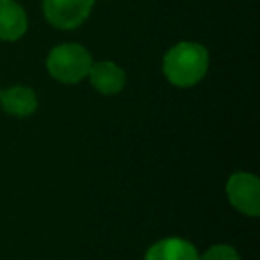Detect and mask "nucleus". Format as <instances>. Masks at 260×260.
<instances>
[{
  "label": "nucleus",
  "mask_w": 260,
  "mask_h": 260,
  "mask_svg": "<svg viewBox=\"0 0 260 260\" xmlns=\"http://www.w3.org/2000/svg\"><path fill=\"white\" fill-rule=\"evenodd\" d=\"M145 260H200V256L189 241L170 237L155 242L146 251Z\"/></svg>",
  "instance_id": "7"
},
{
  "label": "nucleus",
  "mask_w": 260,
  "mask_h": 260,
  "mask_svg": "<svg viewBox=\"0 0 260 260\" xmlns=\"http://www.w3.org/2000/svg\"><path fill=\"white\" fill-rule=\"evenodd\" d=\"M27 30V16L15 0H0V40L15 41Z\"/></svg>",
  "instance_id": "6"
},
{
  "label": "nucleus",
  "mask_w": 260,
  "mask_h": 260,
  "mask_svg": "<svg viewBox=\"0 0 260 260\" xmlns=\"http://www.w3.org/2000/svg\"><path fill=\"white\" fill-rule=\"evenodd\" d=\"M87 75H89L93 87L102 94H118L126 82L125 72L111 61H102L93 64Z\"/></svg>",
  "instance_id": "5"
},
{
  "label": "nucleus",
  "mask_w": 260,
  "mask_h": 260,
  "mask_svg": "<svg viewBox=\"0 0 260 260\" xmlns=\"http://www.w3.org/2000/svg\"><path fill=\"white\" fill-rule=\"evenodd\" d=\"M200 260H241V256H239V253L232 246L217 244L207 249L205 255Z\"/></svg>",
  "instance_id": "9"
},
{
  "label": "nucleus",
  "mask_w": 260,
  "mask_h": 260,
  "mask_svg": "<svg viewBox=\"0 0 260 260\" xmlns=\"http://www.w3.org/2000/svg\"><path fill=\"white\" fill-rule=\"evenodd\" d=\"M94 0H43L47 20L57 29H75L89 16Z\"/></svg>",
  "instance_id": "4"
},
{
  "label": "nucleus",
  "mask_w": 260,
  "mask_h": 260,
  "mask_svg": "<svg viewBox=\"0 0 260 260\" xmlns=\"http://www.w3.org/2000/svg\"><path fill=\"white\" fill-rule=\"evenodd\" d=\"M93 61L89 52L84 47L75 43L59 45L48 54L47 68L55 80L64 84L80 82L84 77H87Z\"/></svg>",
  "instance_id": "2"
},
{
  "label": "nucleus",
  "mask_w": 260,
  "mask_h": 260,
  "mask_svg": "<svg viewBox=\"0 0 260 260\" xmlns=\"http://www.w3.org/2000/svg\"><path fill=\"white\" fill-rule=\"evenodd\" d=\"M226 194L237 210L248 216L260 214V182L251 173H235L226 182Z\"/></svg>",
  "instance_id": "3"
},
{
  "label": "nucleus",
  "mask_w": 260,
  "mask_h": 260,
  "mask_svg": "<svg viewBox=\"0 0 260 260\" xmlns=\"http://www.w3.org/2000/svg\"><path fill=\"white\" fill-rule=\"evenodd\" d=\"M164 75L178 87H189L198 84L209 68L207 48L198 43H178L164 55Z\"/></svg>",
  "instance_id": "1"
},
{
  "label": "nucleus",
  "mask_w": 260,
  "mask_h": 260,
  "mask_svg": "<svg viewBox=\"0 0 260 260\" xmlns=\"http://www.w3.org/2000/svg\"><path fill=\"white\" fill-rule=\"evenodd\" d=\"M0 105L8 114L16 116V118H25L36 111L38 98L30 87L15 86L0 93Z\"/></svg>",
  "instance_id": "8"
}]
</instances>
